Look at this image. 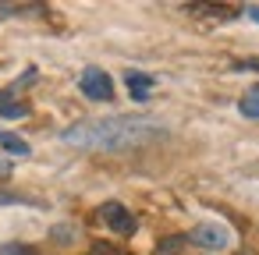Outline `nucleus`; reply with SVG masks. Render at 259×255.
<instances>
[{
  "instance_id": "f257e3e1",
  "label": "nucleus",
  "mask_w": 259,
  "mask_h": 255,
  "mask_svg": "<svg viewBox=\"0 0 259 255\" xmlns=\"http://www.w3.org/2000/svg\"><path fill=\"white\" fill-rule=\"evenodd\" d=\"M163 135V124L156 117H132V114H114V117H96V121H82L61 131V138L68 145L78 149H93V152H124V149H139L153 138Z\"/></svg>"
},
{
  "instance_id": "f03ea898",
  "label": "nucleus",
  "mask_w": 259,
  "mask_h": 255,
  "mask_svg": "<svg viewBox=\"0 0 259 255\" xmlns=\"http://www.w3.org/2000/svg\"><path fill=\"white\" fill-rule=\"evenodd\" d=\"M188 241L199 244V248H206V251H224V248H231V230L224 223H199L188 234Z\"/></svg>"
},
{
  "instance_id": "7ed1b4c3",
  "label": "nucleus",
  "mask_w": 259,
  "mask_h": 255,
  "mask_svg": "<svg viewBox=\"0 0 259 255\" xmlns=\"http://www.w3.org/2000/svg\"><path fill=\"white\" fill-rule=\"evenodd\" d=\"M78 85H82V92H85L89 99H96V103L114 99V82H110V75H107V71H100V68H85Z\"/></svg>"
},
{
  "instance_id": "20e7f679",
  "label": "nucleus",
  "mask_w": 259,
  "mask_h": 255,
  "mask_svg": "<svg viewBox=\"0 0 259 255\" xmlns=\"http://www.w3.org/2000/svg\"><path fill=\"white\" fill-rule=\"evenodd\" d=\"M100 216H103V223H107L110 230H117V234H132V230H135V216H132L121 202H107V206L100 209Z\"/></svg>"
},
{
  "instance_id": "39448f33",
  "label": "nucleus",
  "mask_w": 259,
  "mask_h": 255,
  "mask_svg": "<svg viewBox=\"0 0 259 255\" xmlns=\"http://www.w3.org/2000/svg\"><path fill=\"white\" fill-rule=\"evenodd\" d=\"M128 92H132V99H139V103H146L149 99V89H153V78L149 75H142V71H128Z\"/></svg>"
},
{
  "instance_id": "423d86ee",
  "label": "nucleus",
  "mask_w": 259,
  "mask_h": 255,
  "mask_svg": "<svg viewBox=\"0 0 259 255\" xmlns=\"http://www.w3.org/2000/svg\"><path fill=\"white\" fill-rule=\"evenodd\" d=\"M238 110L245 114V117H252V121H259V85H252L245 96H241V103H238Z\"/></svg>"
},
{
  "instance_id": "0eeeda50",
  "label": "nucleus",
  "mask_w": 259,
  "mask_h": 255,
  "mask_svg": "<svg viewBox=\"0 0 259 255\" xmlns=\"http://www.w3.org/2000/svg\"><path fill=\"white\" fill-rule=\"evenodd\" d=\"M29 103H11V96H0V117H25Z\"/></svg>"
},
{
  "instance_id": "6e6552de",
  "label": "nucleus",
  "mask_w": 259,
  "mask_h": 255,
  "mask_svg": "<svg viewBox=\"0 0 259 255\" xmlns=\"http://www.w3.org/2000/svg\"><path fill=\"white\" fill-rule=\"evenodd\" d=\"M0 145L8 152H15V156H29V142H22L18 135H0Z\"/></svg>"
},
{
  "instance_id": "1a4fd4ad",
  "label": "nucleus",
  "mask_w": 259,
  "mask_h": 255,
  "mask_svg": "<svg viewBox=\"0 0 259 255\" xmlns=\"http://www.w3.org/2000/svg\"><path fill=\"white\" fill-rule=\"evenodd\" d=\"M0 255H36V251L25 248V244H4V248H0Z\"/></svg>"
},
{
  "instance_id": "9d476101",
  "label": "nucleus",
  "mask_w": 259,
  "mask_h": 255,
  "mask_svg": "<svg viewBox=\"0 0 259 255\" xmlns=\"http://www.w3.org/2000/svg\"><path fill=\"white\" fill-rule=\"evenodd\" d=\"M181 241H185V237H170V241H167V244H163V248H160V251H167V255H174V251H178V244H181Z\"/></svg>"
},
{
  "instance_id": "9b49d317",
  "label": "nucleus",
  "mask_w": 259,
  "mask_h": 255,
  "mask_svg": "<svg viewBox=\"0 0 259 255\" xmlns=\"http://www.w3.org/2000/svg\"><path fill=\"white\" fill-rule=\"evenodd\" d=\"M15 202H22V198L11 195V191H0V206H15Z\"/></svg>"
},
{
  "instance_id": "f8f14e48",
  "label": "nucleus",
  "mask_w": 259,
  "mask_h": 255,
  "mask_svg": "<svg viewBox=\"0 0 259 255\" xmlns=\"http://www.w3.org/2000/svg\"><path fill=\"white\" fill-rule=\"evenodd\" d=\"M8 174H11V163H8V160H0V177H8Z\"/></svg>"
},
{
  "instance_id": "ddd939ff",
  "label": "nucleus",
  "mask_w": 259,
  "mask_h": 255,
  "mask_svg": "<svg viewBox=\"0 0 259 255\" xmlns=\"http://www.w3.org/2000/svg\"><path fill=\"white\" fill-rule=\"evenodd\" d=\"M245 15H248L252 22H259V8H245Z\"/></svg>"
}]
</instances>
